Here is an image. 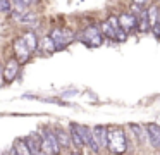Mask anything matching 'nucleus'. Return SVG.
I'll use <instances>...</instances> for the list:
<instances>
[{"label":"nucleus","mask_w":160,"mask_h":155,"mask_svg":"<svg viewBox=\"0 0 160 155\" xmlns=\"http://www.w3.org/2000/svg\"><path fill=\"white\" fill-rule=\"evenodd\" d=\"M107 148L112 153H124L128 150V140L126 133L121 127H112L107 133Z\"/></svg>","instance_id":"obj_1"},{"label":"nucleus","mask_w":160,"mask_h":155,"mask_svg":"<svg viewBox=\"0 0 160 155\" xmlns=\"http://www.w3.org/2000/svg\"><path fill=\"white\" fill-rule=\"evenodd\" d=\"M102 31L105 33V36L114 38V40H117V41L126 40V31L121 28L119 19H115V17H110L108 21H105V23L102 24Z\"/></svg>","instance_id":"obj_2"},{"label":"nucleus","mask_w":160,"mask_h":155,"mask_svg":"<svg viewBox=\"0 0 160 155\" xmlns=\"http://www.w3.org/2000/svg\"><path fill=\"white\" fill-rule=\"evenodd\" d=\"M42 152L43 153H48V155H53V153H59L60 152V145L57 141V136L53 131L50 129H43L42 133Z\"/></svg>","instance_id":"obj_3"},{"label":"nucleus","mask_w":160,"mask_h":155,"mask_svg":"<svg viewBox=\"0 0 160 155\" xmlns=\"http://www.w3.org/2000/svg\"><path fill=\"white\" fill-rule=\"evenodd\" d=\"M81 40L88 45V47H98L103 41V34H102L98 26H88L86 29L81 33Z\"/></svg>","instance_id":"obj_4"},{"label":"nucleus","mask_w":160,"mask_h":155,"mask_svg":"<svg viewBox=\"0 0 160 155\" xmlns=\"http://www.w3.org/2000/svg\"><path fill=\"white\" fill-rule=\"evenodd\" d=\"M50 38L53 40V43H55V50H62V48H66L67 45L72 41V33L67 29H60V28H55V29L52 31V34H50Z\"/></svg>","instance_id":"obj_5"},{"label":"nucleus","mask_w":160,"mask_h":155,"mask_svg":"<svg viewBox=\"0 0 160 155\" xmlns=\"http://www.w3.org/2000/svg\"><path fill=\"white\" fill-rule=\"evenodd\" d=\"M24 140L28 143L29 153H42V134L40 133H31Z\"/></svg>","instance_id":"obj_6"},{"label":"nucleus","mask_w":160,"mask_h":155,"mask_svg":"<svg viewBox=\"0 0 160 155\" xmlns=\"http://www.w3.org/2000/svg\"><path fill=\"white\" fill-rule=\"evenodd\" d=\"M146 136L153 148H160V126L157 124H148L146 126Z\"/></svg>","instance_id":"obj_7"},{"label":"nucleus","mask_w":160,"mask_h":155,"mask_svg":"<svg viewBox=\"0 0 160 155\" xmlns=\"http://www.w3.org/2000/svg\"><path fill=\"white\" fill-rule=\"evenodd\" d=\"M18 71H19V62L16 59H11V60L5 64V69H4V79L5 81H12V79L18 76Z\"/></svg>","instance_id":"obj_8"},{"label":"nucleus","mask_w":160,"mask_h":155,"mask_svg":"<svg viewBox=\"0 0 160 155\" xmlns=\"http://www.w3.org/2000/svg\"><path fill=\"white\" fill-rule=\"evenodd\" d=\"M119 24H121V28L124 31H128V29H132V28L138 24V21H136V16L134 14H122L121 17H119Z\"/></svg>","instance_id":"obj_9"},{"label":"nucleus","mask_w":160,"mask_h":155,"mask_svg":"<svg viewBox=\"0 0 160 155\" xmlns=\"http://www.w3.org/2000/svg\"><path fill=\"white\" fill-rule=\"evenodd\" d=\"M14 50H16V55H18L19 60H26V59L31 55V52L28 50V47L24 45V41H22L21 38L14 41Z\"/></svg>","instance_id":"obj_10"},{"label":"nucleus","mask_w":160,"mask_h":155,"mask_svg":"<svg viewBox=\"0 0 160 155\" xmlns=\"http://www.w3.org/2000/svg\"><path fill=\"white\" fill-rule=\"evenodd\" d=\"M71 140H72V143H74V147H78V148H83L84 147V140H83V136H81V133L78 131V126L76 124H71Z\"/></svg>","instance_id":"obj_11"},{"label":"nucleus","mask_w":160,"mask_h":155,"mask_svg":"<svg viewBox=\"0 0 160 155\" xmlns=\"http://www.w3.org/2000/svg\"><path fill=\"white\" fill-rule=\"evenodd\" d=\"M21 40L24 41V45L28 47L29 52H35L36 47H38V40H36V36H35L33 33H24V34L21 36Z\"/></svg>","instance_id":"obj_12"},{"label":"nucleus","mask_w":160,"mask_h":155,"mask_svg":"<svg viewBox=\"0 0 160 155\" xmlns=\"http://www.w3.org/2000/svg\"><path fill=\"white\" fill-rule=\"evenodd\" d=\"M55 133V136H57V141H59V145L60 147H64V148H67L69 147V143H71V138H69V134L66 133V131H62V129H57V131H53Z\"/></svg>","instance_id":"obj_13"},{"label":"nucleus","mask_w":160,"mask_h":155,"mask_svg":"<svg viewBox=\"0 0 160 155\" xmlns=\"http://www.w3.org/2000/svg\"><path fill=\"white\" fill-rule=\"evenodd\" d=\"M18 19L21 21L22 24H29V26H36V23H38V17L33 12H26V14H22V16H18Z\"/></svg>","instance_id":"obj_14"},{"label":"nucleus","mask_w":160,"mask_h":155,"mask_svg":"<svg viewBox=\"0 0 160 155\" xmlns=\"http://www.w3.org/2000/svg\"><path fill=\"white\" fill-rule=\"evenodd\" d=\"M14 153H21V155H28L29 153V148H28V143L26 140H18L16 141V147H14Z\"/></svg>","instance_id":"obj_15"},{"label":"nucleus","mask_w":160,"mask_h":155,"mask_svg":"<svg viewBox=\"0 0 160 155\" xmlns=\"http://www.w3.org/2000/svg\"><path fill=\"white\" fill-rule=\"evenodd\" d=\"M146 16H148L150 28H155L157 26V21H158V9H157V7H152V9L146 12Z\"/></svg>","instance_id":"obj_16"},{"label":"nucleus","mask_w":160,"mask_h":155,"mask_svg":"<svg viewBox=\"0 0 160 155\" xmlns=\"http://www.w3.org/2000/svg\"><path fill=\"white\" fill-rule=\"evenodd\" d=\"M42 45H43V50H47L48 54H52V52H55V43H53V40L50 36L43 38L42 40Z\"/></svg>","instance_id":"obj_17"},{"label":"nucleus","mask_w":160,"mask_h":155,"mask_svg":"<svg viewBox=\"0 0 160 155\" xmlns=\"http://www.w3.org/2000/svg\"><path fill=\"white\" fill-rule=\"evenodd\" d=\"M11 9H12L11 0H0V12H2V14L11 12Z\"/></svg>","instance_id":"obj_18"},{"label":"nucleus","mask_w":160,"mask_h":155,"mask_svg":"<svg viewBox=\"0 0 160 155\" xmlns=\"http://www.w3.org/2000/svg\"><path fill=\"white\" fill-rule=\"evenodd\" d=\"M131 127H132V131H134L136 138H138L139 141H145V133H143L141 126H138V124H131Z\"/></svg>","instance_id":"obj_19"},{"label":"nucleus","mask_w":160,"mask_h":155,"mask_svg":"<svg viewBox=\"0 0 160 155\" xmlns=\"http://www.w3.org/2000/svg\"><path fill=\"white\" fill-rule=\"evenodd\" d=\"M150 28L148 24V16H146V12H141V23H139V29L141 31H146Z\"/></svg>","instance_id":"obj_20"},{"label":"nucleus","mask_w":160,"mask_h":155,"mask_svg":"<svg viewBox=\"0 0 160 155\" xmlns=\"http://www.w3.org/2000/svg\"><path fill=\"white\" fill-rule=\"evenodd\" d=\"M132 2H134V3H138V5H143V3L146 2V0H132Z\"/></svg>","instance_id":"obj_21"},{"label":"nucleus","mask_w":160,"mask_h":155,"mask_svg":"<svg viewBox=\"0 0 160 155\" xmlns=\"http://www.w3.org/2000/svg\"><path fill=\"white\" fill-rule=\"evenodd\" d=\"M22 2H24V3H26V5H28V3H31V2H33V0H22Z\"/></svg>","instance_id":"obj_22"},{"label":"nucleus","mask_w":160,"mask_h":155,"mask_svg":"<svg viewBox=\"0 0 160 155\" xmlns=\"http://www.w3.org/2000/svg\"><path fill=\"white\" fill-rule=\"evenodd\" d=\"M157 24H158V26H160V19H158V21H157ZM158 33H160V29H158Z\"/></svg>","instance_id":"obj_23"}]
</instances>
